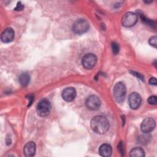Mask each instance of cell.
<instances>
[{
	"mask_svg": "<svg viewBox=\"0 0 157 157\" xmlns=\"http://www.w3.org/2000/svg\"><path fill=\"white\" fill-rule=\"evenodd\" d=\"M149 83L153 85H156V80L155 77H151L149 80Z\"/></svg>",
	"mask_w": 157,
	"mask_h": 157,
	"instance_id": "cell-21",
	"label": "cell"
},
{
	"mask_svg": "<svg viewBox=\"0 0 157 157\" xmlns=\"http://www.w3.org/2000/svg\"><path fill=\"white\" fill-rule=\"evenodd\" d=\"M128 101L130 107L132 109H136L140 105L141 97L137 93H132L129 96Z\"/></svg>",
	"mask_w": 157,
	"mask_h": 157,
	"instance_id": "cell-9",
	"label": "cell"
},
{
	"mask_svg": "<svg viewBox=\"0 0 157 157\" xmlns=\"http://www.w3.org/2000/svg\"><path fill=\"white\" fill-rule=\"evenodd\" d=\"M76 96V91L73 87H67L62 92V97L64 100L67 102L73 101Z\"/></svg>",
	"mask_w": 157,
	"mask_h": 157,
	"instance_id": "cell-10",
	"label": "cell"
},
{
	"mask_svg": "<svg viewBox=\"0 0 157 157\" xmlns=\"http://www.w3.org/2000/svg\"><path fill=\"white\" fill-rule=\"evenodd\" d=\"M156 96H150L147 100L148 104H151V105H156L157 103V99H156Z\"/></svg>",
	"mask_w": 157,
	"mask_h": 157,
	"instance_id": "cell-18",
	"label": "cell"
},
{
	"mask_svg": "<svg viewBox=\"0 0 157 157\" xmlns=\"http://www.w3.org/2000/svg\"><path fill=\"white\" fill-rule=\"evenodd\" d=\"M137 21V16L133 12H127L122 18L121 23L125 27H131L134 26Z\"/></svg>",
	"mask_w": 157,
	"mask_h": 157,
	"instance_id": "cell-6",
	"label": "cell"
},
{
	"mask_svg": "<svg viewBox=\"0 0 157 157\" xmlns=\"http://www.w3.org/2000/svg\"><path fill=\"white\" fill-rule=\"evenodd\" d=\"M131 73H132V74L136 75L137 78H140V79L142 80H144V77H143L140 74H139V73H138V72H134V71H132Z\"/></svg>",
	"mask_w": 157,
	"mask_h": 157,
	"instance_id": "cell-20",
	"label": "cell"
},
{
	"mask_svg": "<svg viewBox=\"0 0 157 157\" xmlns=\"http://www.w3.org/2000/svg\"><path fill=\"white\" fill-rule=\"evenodd\" d=\"M85 104L88 109L91 110H96L101 105V101L97 96L91 95L86 99Z\"/></svg>",
	"mask_w": 157,
	"mask_h": 157,
	"instance_id": "cell-7",
	"label": "cell"
},
{
	"mask_svg": "<svg viewBox=\"0 0 157 157\" xmlns=\"http://www.w3.org/2000/svg\"><path fill=\"white\" fill-rule=\"evenodd\" d=\"M30 81V76L27 73H23L19 77V82L23 86H26Z\"/></svg>",
	"mask_w": 157,
	"mask_h": 157,
	"instance_id": "cell-15",
	"label": "cell"
},
{
	"mask_svg": "<svg viewBox=\"0 0 157 157\" xmlns=\"http://www.w3.org/2000/svg\"><path fill=\"white\" fill-rule=\"evenodd\" d=\"M156 40H157L156 36H153V37H151L150 38L148 42H149V44H150V45H151V46L154 47L155 48H156V45H157Z\"/></svg>",
	"mask_w": 157,
	"mask_h": 157,
	"instance_id": "cell-17",
	"label": "cell"
},
{
	"mask_svg": "<svg viewBox=\"0 0 157 157\" xmlns=\"http://www.w3.org/2000/svg\"><path fill=\"white\" fill-rule=\"evenodd\" d=\"M155 127V120L151 118H147L142 121L140 126V130L144 133H148L152 131Z\"/></svg>",
	"mask_w": 157,
	"mask_h": 157,
	"instance_id": "cell-8",
	"label": "cell"
},
{
	"mask_svg": "<svg viewBox=\"0 0 157 157\" xmlns=\"http://www.w3.org/2000/svg\"><path fill=\"white\" fill-rule=\"evenodd\" d=\"M91 127L98 134H105L109 130V122L105 117L102 115L96 116L91 121Z\"/></svg>",
	"mask_w": 157,
	"mask_h": 157,
	"instance_id": "cell-1",
	"label": "cell"
},
{
	"mask_svg": "<svg viewBox=\"0 0 157 157\" xmlns=\"http://www.w3.org/2000/svg\"><path fill=\"white\" fill-rule=\"evenodd\" d=\"M23 153L26 156L31 157L36 153V144L33 142H28L24 147Z\"/></svg>",
	"mask_w": 157,
	"mask_h": 157,
	"instance_id": "cell-12",
	"label": "cell"
},
{
	"mask_svg": "<svg viewBox=\"0 0 157 157\" xmlns=\"http://www.w3.org/2000/svg\"><path fill=\"white\" fill-rule=\"evenodd\" d=\"M126 96V87L122 82L117 83L113 88V96L118 102H122Z\"/></svg>",
	"mask_w": 157,
	"mask_h": 157,
	"instance_id": "cell-4",
	"label": "cell"
},
{
	"mask_svg": "<svg viewBox=\"0 0 157 157\" xmlns=\"http://www.w3.org/2000/svg\"><path fill=\"white\" fill-rule=\"evenodd\" d=\"M129 156L131 157H143L145 156V153L144 150L142 148L135 147L131 150Z\"/></svg>",
	"mask_w": 157,
	"mask_h": 157,
	"instance_id": "cell-14",
	"label": "cell"
},
{
	"mask_svg": "<svg viewBox=\"0 0 157 157\" xmlns=\"http://www.w3.org/2000/svg\"><path fill=\"white\" fill-rule=\"evenodd\" d=\"M24 8V6L23 5L21 4V2H18L17 4V6L14 9V10H17V11H20V10H22Z\"/></svg>",
	"mask_w": 157,
	"mask_h": 157,
	"instance_id": "cell-19",
	"label": "cell"
},
{
	"mask_svg": "<svg viewBox=\"0 0 157 157\" xmlns=\"http://www.w3.org/2000/svg\"><path fill=\"white\" fill-rule=\"evenodd\" d=\"M89 29L88 22L83 18L77 20L73 24L72 30L77 34H82Z\"/></svg>",
	"mask_w": 157,
	"mask_h": 157,
	"instance_id": "cell-3",
	"label": "cell"
},
{
	"mask_svg": "<svg viewBox=\"0 0 157 157\" xmlns=\"http://www.w3.org/2000/svg\"><path fill=\"white\" fill-rule=\"evenodd\" d=\"M51 110V105L49 101L47 99L40 100L36 107V111L37 114L42 117H45L49 115Z\"/></svg>",
	"mask_w": 157,
	"mask_h": 157,
	"instance_id": "cell-2",
	"label": "cell"
},
{
	"mask_svg": "<svg viewBox=\"0 0 157 157\" xmlns=\"http://www.w3.org/2000/svg\"><path fill=\"white\" fill-rule=\"evenodd\" d=\"M119 50H120V47H119L118 44L117 43H116V42H112V53L114 55H117V54L118 53Z\"/></svg>",
	"mask_w": 157,
	"mask_h": 157,
	"instance_id": "cell-16",
	"label": "cell"
},
{
	"mask_svg": "<svg viewBox=\"0 0 157 157\" xmlns=\"http://www.w3.org/2000/svg\"><path fill=\"white\" fill-rule=\"evenodd\" d=\"M99 153L101 156L104 157H109L112 154L111 146L107 144H102L99 149Z\"/></svg>",
	"mask_w": 157,
	"mask_h": 157,
	"instance_id": "cell-13",
	"label": "cell"
},
{
	"mask_svg": "<svg viewBox=\"0 0 157 157\" xmlns=\"http://www.w3.org/2000/svg\"><path fill=\"white\" fill-rule=\"evenodd\" d=\"M97 62L96 56L93 53H88L85 55L82 61L83 66L86 69H91L96 65Z\"/></svg>",
	"mask_w": 157,
	"mask_h": 157,
	"instance_id": "cell-5",
	"label": "cell"
},
{
	"mask_svg": "<svg viewBox=\"0 0 157 157\" xmlns=\"http://www.w3.org/2000/svg\"><path fill=\"white\" fill-rule=\"evenodd\" d=\"M14 37V31L12 28H6L2 33L1 36V40L4 43H9L13 40Z\"/></svg>",
	"mask_w": 157,
	"mask_h": 157,
	"instance_id": "cell-11",
	"label": "cell"
}]
</instances>
